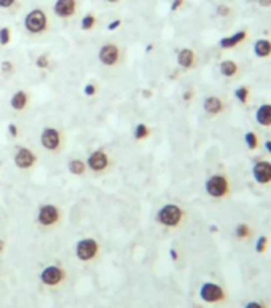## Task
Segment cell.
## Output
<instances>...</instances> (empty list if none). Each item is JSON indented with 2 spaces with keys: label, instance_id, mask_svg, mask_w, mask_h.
Segmentation results:
<instances>
[{
  "label": "cell",
  "instance_id": "cell-1",
  "mask_svg": "<svg viewBox=\"0 0 271 308\" xmlns=\"http://www.w3.org/2000/svg\"><path fill=\"white\" fill-rule=\"evenodd\" d=\"M24 31L31 37H43L51 31V18L48 11L42 7L32 8L29 13L24 16Z\"/></svg>",
  "mask_w": 271,
  "mask_h": 308
},
{
  "label": "cell",
  "instance_id": "cell-2",
  "mask_svg": "<svg viewBox=\"0 0 271 308\" xmlns=\"http://www.w3.org/2000/svg\"><path fill=\"white\" fill-rule=\"evenodd\" d=\"M185 211L176 203H169L161 206L160 211L155 216V220L158 225L166 227V228H177L180 223L184 222Z\"/></svg>",
  "mask_w": 271,
  "mask_h": 308
},
{
  "label": "cell",
  "instance_id": "cell-3",
  "mask_svg": "<svg viewBox=\"0 0 271 308\" xmlns=\"http://www.w3.org/2000/svg\"><path fill=\"white\" fill-rule=\"evenodd\" d=\"M98 58L101 64L105 66V67H118L123 63L125 53L123 48L118 44H115V42H107V44H104L99 48Z\"/></svg>",
  "mask_w": 271,
  "mask_h": 308
},
{
  "label": "cell",
  "instance_id": "cell-4",
  "mask_svg": "<svg viewBox=\"0 0 271 308\" xmlns=\"http://www.w3.org/2000/svg\"><path fill=\"white\" fill-rule=\"evenodd\" d=\"M63 219V213H61V208L58 206V204H53V203H46V204H42L39 208V213H37V223L45 228V230H50V228L58 227L59 223H61Z\"/></svg>",
  "mask_w": 271,
  "mask_h": 308
},
{
  "label": "cell",
  "instance_id": "cell-5",
  "mask_svg": "<svg viewBox=\"0 0 271 308\" xmlns=\"http://www.w3.org/2000/svg\"><path fill=\"white\" fill-rule=\"evenodd\" d=\"M82 0H54L53 15L61 21H74L80 15Z\"/></svg>",
  "mask_w": 271,
  "mask_h": 308
},
{
  "label": "cell",
  "instance_id": "cell-6",
  "mask_svg": "<svg viewBox=\"0 0 271 308\" xmlns=\"http://www.w3.org/2000/svg\"><path fill=\"white\" fill-rule=\"evenodd\" d=\"M40 144H42V147L50 154L61 152L63 147H64L63 131L59 128H54V126H46L40 134Z\"/></svg>",
  "mask_w": 271,
  "mask_h": 308
},
{
  "label": "cell",
  "instance_id": "cell-7",
  "mask_svg": "<svg viewBox=\"0 0 271 308\" xmlns=\"http://www.w3.org/2000/svg\"><path fill=\"white\" fill-rule=\"evenodd\" d=\"M101 252V244L98 240L94 238H83L75 244V256L78 261L82 262H93L98 259Z\"/></svg>",
  "mask_w": 271,
  "mask_h": 308
},
{
  "label": "cell",
  "instance_id": "cell-8",
  "mask_svg": "<svg viewBox=\"0 0 271 308\" xmlns=\"http://www.w3.org/2000/svg\"><path fill=\"white\" fill-rule=\"evenodd\" d=\"M40 283L46 287H58L67 280V271L59 265H48L40 271Z\"/></svg>",
  "mask_w": 271,
  "mask_h": 308
},
{
  "label": "cell",
  "instance_id": "cell-9",
  "mask_svg": "<svg viewBox=\"0 0 271 308\" xmlns=\"http://www.w3.org/2000/svg\"><path fill=\"white\" fill-rule=\"evenodd\" d=\"M204 189H206V193L212 198H224L230 193V182L228 179L224 176V174H214L210 176L206 184H204Z\"/></svg>",
  "mask_w": 271,
  "mask_h": 308
},
{
  "label": "cell",
  "instance_id": "cell-10",
  "mask_svg": "<svg viewBox=\"0 0 271 308\" xmlns=\"http://www.w3.org/2000/svg\"><path fill=\"white\" fill-rule=\"evenodd\" d=\"M200 299L206 304H220L227 299V292L220 285L208 281L200 287Z\"/></svg>",
  "mask_w": 271,
  "mask_h": 308
},
{
  "label": "cell",
  "instance_id": "cell-11",
  "mask_svg": "<svg viewBox=\"0 0 271 308\" xmlns=\"http://www.w3.org/2000/svg\"><path fill=\"white\" fill-rule=\"evenodd\" d=\"M112 165V160H110V155H108L104 149H98L94 150V152L89 154L88 160H86V166L88 170H91L96 174H101V173H105L108 168Z\"/></svg>",
  "mask_w": 271,
  "mask_h": 308
},
{
  "label": "cell",
  "instance_id": "cell-12",
  "mask_svg": "<svg viewBox=\"0 0 271 308\" xmlns=\"http://www.w3.org/2000/svg\"><path fill=\"white\" fill-rule=\"evenodd\" d=\"M13 161H15L16 168H20L22 171H27V170H32V168L37 165L39 156L32 149L18 147L15 152V156H13Z\"/></svg>",
  "mask_w": 271,
  "mask_h": 308
},
{
  "label": "cell",
  "instance_id": "cell-13",
  "mask_svg": "<svg viewBox=\"0 0 271 308\" xmlns=\"http://www.w3.org/2000/svg\"><path fill=\"white\" fill-rule=\"evenodd\" d=\"M252 176L262 185L271 184V161H265V160L257 161L252 166Z\"/></svg>",
  "mask_w": 271,
  "mask_h": 308
},
{
  "label": "cell",
  "instance_id": "cell-14",
  "mask_svg": "<svg viewBox=\"0 0 271 308\" xmlns=\"http://www.w3.org/2000/svg\"><path fill=\"white\" fill-rule=\"evenodd\" d=\"M31 104V93L26 91V89H20V91L13 93V96L10 98V106L13 110L16 112H24Z\"/></svg>",
  "mask_w": 271,
  "mask_h": 308
},
{
  "label": "cell",
  "instance_id": "cell-15",
  "mask_svg": "<svg viewBox=\"0 0 271 308\" xmlns=\"http://www.w3.org/2000/svg\"><path fill=\"white\" fill-rule=\"evenodd\" d=\"M177 64L185 70H190L196 64V53L191 48H182L177 53Z\"/></svg>",
  "mask_w": 271,
  "mask_h": 308
},
{
  "label": "cell",
  "instance_id": "cell-16",
  "mask_svg": "<svg viewBox=\"0 0 271 308\" xmlns=\"http://www.w3.org/2000/svg\"><path fill=\"white\" fill-rule=\"evenodd\" d=\"M224 107H225L224 102H222L219 96H209V98H206L203 102L204 112L210 117H215V115H219V113H222L224 112Z\"/></svg>",
  "mask_w": 271,
  "mask_h": 308
},
{
  "label": "cell",
  "instance_id": "cell-17",
  "mask_svg": "<svg viewBox=\"0 0 271 308\" xmlns=\"http://www.w3.org/2000/svg\"><path fill=\"white\" fill-rule=\"evenodd\" d=\"M246 37H248V32H246V31H238V32H234L233 35H230V37L220 39L219 46L222 48V50H231V48L238 46L239 44H243V42L246 40Z\"/></svg>",
  "mask_w": 271,
  "mask_h": 308
},
{
  "label": "cell",
  "instance_id": "cell-18",
  "mask_svg": "<svg viewBox=\"0 0 271 308\" xmlns=\"http://www.w3.org/2000/svg\"><path fill=\"white\" fill-rule=\"evenodd\" d=\"M255 120L260 126H271V104H262L255 112Z\"/></svg>",
  "mask_w": 271,
  "mask_h": 308
},
{
  "label": "cell",
  "instance_id": "cell-19",
  "mask_svg": "<svg viewBox=\"0 0 271 308\" xmlns=\"http://www.w3.org/2000/svg\"><path fill=\"white\" fill-rule=\"evenodd\" d=\"M67 170H69L70 174H74V176L83 177V176H86L88 166H86V163L83 161V160H80V158H74V160H70V161H69Z\"/></svg>",
  "mask_w": 271,
  "mask_h": 308
},
{
  "label": "cell",
  "instance_id": "cell-20",
  "mask_svg": "<svg viewBox=\"0 0 271 308\" xmlns=\"http://www.w3.org/2000/svg\"><path fill=\"white\" fill-rule=\"evenodd\" d=\"M96 26H98V16H96L94 11H88V13L83 15L82 21H80L82 31L91 32V31H94V29H96Z\"/></svg>",
  "mask_w": 271,
  "mask_h": 308
},
{
  "label": "cell",
  "instance_id": "cell-21",
  "mask_svg": "<svg viewBox=\"0 0 271 308\" xmlns=\"http://www.w3.org/2000/svg\"><path fill=\"white\" fill-rule=\"evenodd\" d=\"M254 53L257 58H268L271 54V42L268 39H260L254 44Z\"/></svg>",
  "mask_w": 271,
  "mask_h": 308
},
{
  "label": "cell",
  "instance_id": "cell-22",
  "mask_svg": "<svg viewBox=\"0 0 271 308\" xmlns=\"http://www.w3.org/2000/svg\"><path fill=\"white\" fill-rule=\"evenodd\" d=\"M238 70H239L238 64L234 63V61H231V59H227V61H222L220 63V74L224 75V77H227V78L234 77V75L238 74Z\"/></svg>",
  "mask_w": 271,
  "mask_h": 308
},
{
  "label": "cell",
  "instance_id": "cell-23",
  "mask_svg": "<svg viewBox=\"0 0 271 308\" xmlns=\"http://www.w3.org/2000/svg\"><path fill=\"white\" fill-rule=\"evenodd\" d=\"M147 137H150V128L146 123H139L134 128V139L136 141H144Z\"/></svg>",
  "mask_w": 271,
  "mask_h": 308
},
{
  "label": "cell",
  "instance_id": "cell-24",
  "mask_svg": "<svg viewBox=\"0 0 271 308\" xmlns=\"http://www.w3.org/2000/svg\"><path fill=\"white\" fill-rule=\"evenodd\" d=\"M35 66H37V69H50L53 63H51V58L50 54H40V56H37V59H35Z\"/></svg>",
  "mask_w": 271,
  "mask_h": 308
},
{
  "label": "cell",
  "instance_id": "cell-25",
  "mask_svg": "<svg viewBox=\"0 0 271 308\" xmlns=\"http://www.w3.org/2000/svg\"><path fill=\"white\" fill-rule=\"evenodd\" d=\"M0 70H2V74L3 75H7V77H11L16 72V66L13 61H3L2 64H0Z\"/></svg>",
  "mask_w": 271,
  "mask_h": 308
},
{
  "label": "cell",
  "instance_id": "cell-26",
  "mask_svg": "<svg viewBox=\"0 0 271 308\" xmlns=\"http://www.w3.org/2000/svg\"><path fill=\"white\" fill-rule=\"evenodd\" d=\"M234 233H236L238 238L244 240L250 235V227L248 225V223H238L236 228H234Z\"/></svg>",
  "mask_w": 271,
  "mask_h": 308
},
{
  "label": "cell",
  "instance_id": "cell-27",
  "mask_svg": "<svg viewBox=\"0 0 271 308\" xmlns=\"http://www.w3.org/2000/svg\"><path fill=\"white\" fill-rule=\"evenodd\" d=\"M244 141H246V146H248L249 149H257L258 147V137L255 132H246L244 134Z\"/></svg>",
  "mask_w": 271,
  "mask_h": 308
},
{
  "label": "cell",
  "instance_id": "cell-28",
  "mask_svg": "<svg viewBox=\"0 0 271 308\" xmlns=\"http://www.w3.org/2000/svg\"><path fill=\"white\" fill-rule=\"evenodd\" d=\"M234 96H236V99L241 102V104H246L249 99V88L248 87H239L236 91H234Z\"/></svg>",
  "mask_w": 271,
  "mask_h": 308
},
{
  "label": "cell",
  "instance_id": "cell-29",
  "mask_svg": "<svg viewBox=\"0 0 271 308\" xmlns=\"http://www.w3.org/2000/svg\"><path fill=\"white\" fill-rule=\"evenodd\" d=\"M10 40H11V31H10V27H0V45L2 46H7L10 44Z\"/></svg>",
  "mask_w": 271,
  "mask_h": 308
},
{
  "label": "cell",
  "instance_id": "cell-30",
  "mask_svg": "<svg viewBox=\"0 0 271 308\" xmlns=\"http://www.w3.org/2000/svg\"><path fill=\"white\" fill-rule=\"evenodd\" d=\"M267 246H268V238L262 235V237H258L257 243H255V251L258 254H263L265 251H267Z\"/></svg>",
  "mask_w": 271,
  "mask_h": 308
},
{
  "label": "cell",
  "instance_id": "cell-31",
  "mask_svg": "<svg viewBox=\"0 0 271 308\" xmlns=\"http://www.w3.org/2000/svg\"><path fill=\"white\" fill-rule=\"evenodd\" d=\"M20 5V0H0V10H15Z\"/></svg>",
  "mask_w": 271,
  "mask_h": 308
},
{
  "label": "cell",
  "instance_id": "cell-32",
  "mask_svg": "<svg viewBox=\"0 0 271 308\" xmlns=\"http://www.w3.org/2000/svg\"><path fill=\"white\" fill-rule=\"evenodd\" d=\"M83 93H85L88 98L94 96L96 93H98V87H96V83H88V85L85 87V89H83Z\"/></svg>",
  "mask_w": 271,
  "mask_h": 308
},
{
  "label": "cell",
  "instance_id": "cell-33",
  "mask_svg": "<svg viewBox=\"0 0 271 308\" xmlns=\"http://www.w3.org/2000/svg\"><path fill=\"white\" fill-rule=\"evenodd\" d=\"M230 7H228V5H224V3H222V5H219V7H217V15H219V16H222V18H225V16H228V15H230Z\"/></svg>",
  "mask_w": 271,
  "mask_h": 308
},
{
  "label": "cell",
  "instance_id": "cell-34",
  "mask_svg": "<svg viewBox=\"0 0 271 308\" xmlns=\"http://www.w3.org/2000/svg\"><path fill=\"white\" fill-rule=\"evenodd\" d=\"M8 134L11 137H18V136H20V128H18L15 123H10L8 125Z\"/></svg>",
  "mask_w": 271,
  "mask_h": 308
},
{
  "label": "cell",
  "instance_id": "cell-35",
  "mask_svg": "<svg viewBox=\"0 0 271 308\" xmlns=\"http://www.w3.org/2000/svg\"><path fill=\"white\" fill-rule=\"evenodd\" d=\"M185 5V0H172L171 3V11H177L179 8H182Z\"/></svg>",
  "mask_w": 271,
  "mask_h": 308
},
{
  "label": "cell",
  "instance_id": "cell-36",
  "mask_svg": "<svg viewBox=\"0 0 271 308\" xmlns=\"http://www.w3.org/2000/svg\"><path fill=\"white\" fill-rule=\"evenodd\" d=\"M244 308H267L263 304H260V302H255V300H252V302H248L246 304Z\"/></svg>",
  "mask_w": 271,
  "mask_h": 308
},
{
  "label": "cell",
  "instance_id": "cell-37",
  "mask_svg": "<svg viewBox=\"0 0 271 308\" xmlns=\"http://www.w3.org/2000/svg\"><path fill=\"white\" fill-rule=\"evenodd\" d=\"M120 24H122V21H120V20H115V21H112L110 24H108V31H113V29H117V27H120Z\"/></svg>",
  "mask_w": 271,
  "mask_h": 308
},
{
  "label": "cell",
  "instance_id": "cell-38",
  "mask_svg": "<svg viewBox=\"0 0 271 308\" xmlns=\"http://www.w3.org/2000/svg\"><path fill=\"white\" fill-rule=\"evenodd\" d=\"M257 3L263 8H270L271 7V0H257Z\"/></svg>",
  "mask_w": 271,
  "mask_h": 308
},
{
  "label": "cell",
  "instance_id": "cell-39",
  "mask_svg": "<svg viewBox=\"0 0 271 308\" xmlns=\"http://www.w3.org/2000/svg\"><path fill=\"white\" fill-rule=\"evenodd\" d=\"M191 98H193V91H191V89H188V91H185V94H184V101H190Z\"/></svg>",
  "mask_w": 271,
  "mask_h": 308
},
{
  "label": "cell",
  "instance_id": "cell-40",
  "mask_svg": "<svg viewBox=\"0 0 271 308\" xmlns=\"http://www.w3.org/2000/svg\"><path fill=\"white\" fill-rule=\"evenodd\" d=\"M5 247H7V243H5L2 238H0V254H3V252H5Z\"/></svg>",
  "mask_w": 271,
  "mask_h": 308
},
{
  "label": "cell",
  "instance_id": "cell-41",
  "mask_svg": "<svg viewBox=\"0 0 271 308\" xmlns=\"http://www.w3.org/2000/svg\"><path fill=\"white\" fill-rule=\"evenodd\" d=\"M105 3H110V5H117L120 2H123V0H104Z\"/></svg>",
  "mask_w": 271,
  "mask_h": 308
},
{
  "label": "cell",
  "instance_id": "cell-42",
  "mask_svg": "<svg viewBox=\"0 0 271 308\" xmlns=\"http://www.w3.org/2000/svg\"><path fill=\"white\" fill-rule=\"evenodd\" d=\"M142 96H146V98H150V96H152V91H150V89H142Z\"/></svg>",
  "mask_w": 271,
  "mask_h": 308
},
{
  "label": "cell",
  "instance_id": "cell-43",
  "mask_svg": "<svg viewBox=\"0 0 271 308\" xmlns=\"http://www.w3.org/2000/svg\"><path fill=\"white\" fill-rule=\"evenodd\" d=\"M265 149H267L268 152L271 154V141H270V139H268V141H265Z\"/></svg>",
  "mask_w": 271,
  "mask_h": 308
},
{
  "label": "cell",
  "instance_id": "cell-44",
  "mask_svg": "<svg viewBox=\"0 0 271 308\" xmlns=\"http://www.w3.org/2000/svg\"><path fill=\"white\" fill-rule=\"evenodd\" d=\"M171 257L174 259V261H177V252L174 251V249H171Z\"/></svg>",
  "mask_w": 271,
  "mask_h": 308
},
{
  "label": "cell",
  "instance_id": "cell-45",
  "mask_svg": "<svg viewBox=\"0 0 271 308\" xmlns=\"http://www.w3.org/2000/svg\"><path fill=\"white\" fill-rule=\"evenodd\" d=\"M248 2H257V0H248Z\"/></svg>",
  "mask_w": 271,
  "mask_h": 308
}]
</instances>
